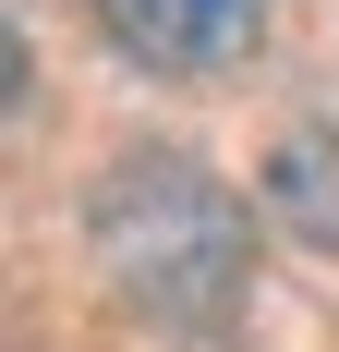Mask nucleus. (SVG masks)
Returning <instances> with one entry per match:
<instances>
[{"mask_svg": "<svg viewBox=\"0 0 339 352\" xmlns=\"http://www.w3.org/2000/svg\"><path fill=\"white\" fill-rule=\"evenodd\" d=\"M267 207L303 231V243H339V134H291L267 158Z\"/></svg>", "mask_w": 339, "mask_h": 352, "instance_id": "3", "label": "nucleus"}, {"mask_svg": "<svg viewBox=\"0 0 339 352\" xmlns=\"http://www.w3.org/2000/svg\"><path fill=\"white\" fill-rule=\"evenodd\" d=\"M109 12V36L134 49V61H158V73H218L255 36V0H97Z\"/></svg>", "mask_w": 339, "mask_h": 352, "instance_id": "2", "label": "nucleus"}, {"mask_svg": "<svg viewBox=\"0 0 339 352\" xmlns=\"http://www.w3.org/2000/svg\"><path fill=\"white\" fill-rule=\"evenodd\" d=\"M85 243H97L109 292L134 316H170V328H218L242 304V267H255V219L231 207V182H206L194 158H121L97 170L85 195Z\"/></svg>", "mask_w": 339, "mask_h": 352, "instance_id": "1", "label": "nucleus"}]
</instances>
